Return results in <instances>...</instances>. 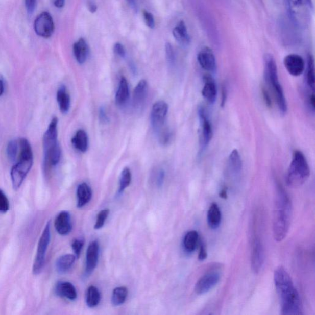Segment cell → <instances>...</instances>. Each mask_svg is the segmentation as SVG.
<instances>
[{"instance_id":"f5cc1de1","label":"cell","mask_w":315,"mask_h":315,"mask_svg":"<svg viewBox=\"0 0 315 315\" xmlns=\"http://www.w3.org/2000/svg\"><path fill=\"white\" fill-rule=\"evenodd\" d=\"M220 197L221 198H223V199H227V191L226 190H225V189H224V190H222L220 192Z\"/></svg>"},{"instance_id":"9c48e42d","label":"cell","mask_w":315,"mask_h":315,"mask_svg":"<svg viewBox=\"0 0 315 315\" xmlns=\"http://www.w3.org/2000/svg\"><path fill=\"white\" fill-rule=\"evenodd\" d=\"M221 274L216 270H211L201 277L195 286V292L199 295H205L219 283Z\"/></svg>"},{"instance_id":"e0dca14e","label":"cell","mask_w":315,"mask_h":315,"mask_svg":"<svg viewBox=\"0 0 315 315\" xmlns=\"http://www.w3.org/2000/svg\"><path fill=\"white\" fill-rule=\"evenodd\" d=\"M204 86L202 89V95L206 101L210 104L215 103L217 98V86L215 80L211 76L206 75L203 77Z\"/></svg>"},{"instance_id":"f1b7e54d","label":"cell","mask_w":315,"mask_h":315,"mask_svg":"<svg viewBox=\"0 0 315 315\" xmlns=\"http://www.w3.org/2000/svg\"><path fill=\"white\" fill-rule=\"evenodd\" d=\"M199 241V233L196 230H191L186 234L183 245L186 251L192 253L196 250L198 243Z\"/></svg>"},{"instance_id":"d590c367","label":"cell","mask_w":315,"mask_h":315,"mask_svg":"<svg viewBox=\"0 0 315 315\" xmlns=\"http://www.w3.org/2000/svg\"><path fill=\"white\" fill-rule=\"evenodd\" d=\"M159 140L162 145H166L172 139V133L169 129L163 127L157 131Z\"/></svg>"},{"instance_id":"4dcf8cb0","label":"cell","mask_w":315,"mask_h":315,"mask_svg":"<svg viewBox=\"0 0 315 315\" xmlns=\"http://www.w3.org/2000/svg\"><path fill=\"white\" fill-rule=\"evenodd\" d=\"M101 301V294L97 287L91 286L87 290L86 302L90 308L97 307Z\"/></svg>"},{"instance_id":"f35d334b","label":"cell","mask_w":315,"mask_h":315,"mask_svg":"<svg viewBox=\"0 0 315 315\" xmlns=\"http://www.w3.org/2000/svg\"><path fill=\"white\" fill-rule=\"evenodd\" d=\"M10 209V203L7 196L0 189V212H7Z\"/></svg>"},{"instance_id":"4fadbf2b","label":"cell","mask_w":315,"mask_h":315,"mask_svg":"<svg viewBox=\"0 0 315 315\" xmlns=\"http://www.w3.org/2000/svg\"><path fill=\"white\" fill-rule=\"evenodd\" d=\"M284 65L288 73L294 77H299L305 70V61L301 56L290 54L285 57Z\"/></svg>"},{"instance_id":"d6a6232c","label":"cell","mask_w":315,"mask_h":315,"mask_svg":"<svg viewBox=\"0 0 315 315\" xmlns=\"http://www.w3.org/2000/svg\"><path fill=\"white\" fill-rule=\"evenodd\" d=\"M128 290L126 287H116L113 290L112 296V303L114 306L124 304L127 299Z\"/></svg>"},{"instance_id":"7c38bea8","label":"cell","mask_w":315,"mask_h":315,"mask_svg":"<svg viewBox=\"0 0 315 315\" xmlns=\"http://www.w3.org/2000/svg\"><path fill=\"white\" fill-rule=\"evenodd\" d=\"M169 107L164 101H158L152 107L151 121L153 128L158 131L164 127Z\"/></svg>"},{"instance_id":"52a82bcc","label":"cell","mask_w":315,"mask_h":315,"mask_svg":"<svg viewBox=\"0 0 315 315\" xmlns=\"http://www.w3.org/2000/svg\"><path fill=\"white\" fill-rule=\"evenodd\" d=\"M34 158H20L12 168L11 177L14 190H17L25 179L26 177L31 169Z\"/></svg>"},{"instance_id":"277c9868","label":"cell","mask_w":315,"mask_h":315,"mask_svg":"<svg viewBox=\"0 0 315 315\" xmlns=\"http://www.w3.org/2000/svg\"><path fill=\"white\" fill-rule=\"evenodd\" d=\"M288 16L294 25L305 29L311 23L313 14L312 0H285Z\"/></svg>"},{"instance_id":"f907efd6","label":"cell","mask_w":315,"mask_h":315,"mask_svg":"<svg viewBox=\"0 0 315 315\" xmlns=\"http://www.w3.org/2000/svg\"><path fill=\"white\" fill-rule=\"evenodd\" d=\"M53 4L56 7L58 8H62L64 7L65 5V0H52Z\"/></svg>"},{"instance_id":"484cf974","label":"cell","mask_w":315,"mask_h":315,"mask_svg":"<svg viewBox=\"0 0 315 315\" xmlns=\"http://www.w3.org/2000/svg\"><path fill=\"white\" fill-rule=\"evenodd\" d=\"M74 148L81 152H85L88 149V137L83 130L78 131L71 139Z\"/></svg>"},{"instance_id":"836d02e7","label":"cell","mask_w":315,"mask_h":315,"mask_svg":"<svg viewBox=\"0 0 315 315\" xmlns=\"http://www.w3.org/2000/svg\"><path fill=\"white\" fill-rule=\"evenodd\" d=\"M131 173L128 167L125 168L120 176L119 182V193H121L129 187L131 182Z\"/></svg>"},{"instance_id":"7dc6e473","label":"cell","mask_w":315,"mask_h":315,"mask_svg":"<svg viewBox=\"0 0 315 315\" xmlns=\"http://www.w3.org/2000/svg\"><path fill=\"white\" fill-rule=\"evenodd\" d=\"M262 93L264 101L265 102V104L266 106L269 107H271L272 105V102L271 99V96H270L269 92L265 89H262Z\"/></svg>"},{"instance_id":"e575fe53","label":"cell","mask_w":315,"mask_h":315,"mask_svg":"<svg viewBox=\"0 0 315 315\" xmlns=\"http://www.w3.org/2000/svg\"><path fill=\"white\" fill-rule=\"evenodd\" d=\"M19 140H14L9 142L7 153L9 158L11 161L16 162L17 160L18 155H19Z\"/></svg>"},{"instance_id":"603a6c76","label":"cell","mask_w":315,"mask_h":315,"mask_svg":"<svg viewBox=\"0 0 315 315\" xmlns=\"http://www.w3.org/2000/svg\"><path fill=\"white\" fill-rule=\"evenodd\" d=\"M77 206L81 208L88 204L92 198V190L86 183L79 185L77 191Z\"/></svg>"},{"instance_id":"9a60e30c","label":"cell","mask_w":315,"mask_h":315,"mask_svg":"<svg viewBox=\"0 0 315 315\" xmlns=\"http://www.w3.org/2000/svg\"><path fill=\"white\" fill-rule=\"evenodd\" d=\"M100 254V245L98 241L90 243L87 249L86 257V273L91 274L98 265Z\"/></svg>"},{"instance_id":"681fc988","label":"cell","mask_w":315,"mask_h":315,"mask_svg":"<svg viewBox=\"0 0 315 315\" xmlns=\"http://www.w3.org/2000/svg\"><path fill=\"white\" fill-rule=\"evenodd\" d=\"M221 106L224 107L227 101V89L226 86H224L223 88V95H222Z\"/></svg>"},{"instance_id":"ffe728a7","label":"cell","mask_w":315,"mask_h":315,"mask_svg":"<svg viewBox=\"0 0 315 315\" xmlns=\"http://www.w3.org/2000/svg\"><path fill=\"white\" fill-rule=\"evenodd\" d=\"M173 34L176 40L183 46H187L190 43V37L187 26L184 21H181L173 29Z\"/></svg>"},{"instance_id":"74e56055","label":"cell","mask_w":315,"mask_h":315,"mask_svg":"<svg viewBox=\"0 0 315 315\" xmlns=\"http://www.w3.org/2000/svg\"><path fill=\"white\" fill-rule=\"evenodd\" d=\"M165 50H166V56L168 64H169L171 67H173L175 65L176 57L172 44L167 43L166 46H165Z\"/></svg>"},{"instance_id":"cb8c5ba5","label":"cell","mask_w":315,"mask_h":315,"mask_svg":"<svg viewBox=\"0 0 315 315\" xmlns=\"http://www.w3.org/2000/svg\"><path fill=\"white\" fill-rule=\"evenodd\" d=\"M207 216L209 227L212 229H217L220 226L222 220L221 210L217 204H212L209 207Z\"/></svg>"},{"instance_id":"30bf717a","label":"cell","mask_w":315,"mask_h":315,"mask_svg":"<svg viewBox=\"0 0 315 315\" xmlns=\"http://www.w3.org/2000/svg\"><path fill=\"white\" fill-rule=\"evenodd\" d=\"M265 262V251L262 240L259 236H255L252 244L251 262L254 272L259 273Z\"/></svg>"},{"instance_id":"d4e9b609","label":"cell","mask_w":315,"mask_h":315,"mask_svg":"<svg viewBox=\"0 0 315 315\" xmlns=\"http://www.w3.org/2000/svg\"><path fill=\"white\" fill-rule=\"evenodd\" d=\"M130 97V90L127 80L122 77L119 83L118 88L115 95V101L119 106H123L128 100Z\"/></svg>"},{"instance_id":"ab89813d","label":"cell","mask_w":315,"mask_h":315,"mask_svg":"<svg viewBox=\"0 0 315 315\" xmlns=\"http://www.w3.org/2000/svg\"><path fill=\"white\" fill-rule=\"evenodd\" d=\"M84 246L83 239H76L72 243L71 247L73 249L75 254L77 257L79 258L80 256L81 252Z\"/></svg>"},{"instance_id":"8fae6325","label":"cell","mask_w":315,"mask_h":315,"mask_svg":"<svg viewBox=\"0 0 315 315\" xmlns=\"http://www.w3.org/2000/svg\"><path fill=\"white\" fill-rule=\"evenodd\" d=\"M34 29L37 34L43 38H50L55 31V24L50 13L43 12L39 15L34 23Z\"/></svg>"},{"instance_id":"ba28073f","label":"cell","mask_w":315,"mask_h":315,"mask_svg":"<svg viewBox=\"0 0 315 315\" xmlns=\"http://www.w3.org/2000/svg\"><path fill=\"white\" fill-rule=\"evenodd\" d=\"M198 114L200 120V152H203L208 146L212 139V127L205 108L200 107Z\"/></svg>"},{"instance_id":"44dd1931","label":"cell","mask_w":315,"mask_h":315,"mask_svg":"<svg viewBox=\"0 0 315 315\" xmlns=\"http://www.w3.org/2000/svg\"><path fill=\"white\" fill-rule=\"evenodd\" d=\"M57 295L70 301L77 298L76 288L69 282H59L56 287Z\"/></svg>"},{"instance_id":"f6af8a7d","label":"cell","mask_w":315,"mask_h":315,"mask_svg":"<svg viewBox=\"0 0 315 315\" xmlns=\"http://www.w3.org/2000/svg\"><path fill=\"white\" fill-rule=\"evenodd\" d=\"M200 252L199 254V259L201 261L205 260L208 256L205 244L202 241L200 242Z\"/></svg>"},{"instance_id":"c3c4849f","label":"cell","mask_w":315,"mask_h":315,"mask_svg":"<svg viewBox=\"0 0 315 315\" xmlns=\"http://www.w3.org/2000/svg\"><path fill=\"white\" fill-rule=\"evenodd\" d=\"M87 6H88V10L90 12H91V13H94L95 12L97 11V5H96L95 2L92 1V0H89V1H88V3H87Z\"/></svg>"},{"instance_id":"7402d4cb","label":"cell","mask_w":315,"mask_h":315,"mask_svg":"<svg viewBox=\"0 0 315 315\" xmlns=\"http://www.w3.org/2000/svg\"><path fill=\"white\" fill-rule=\"evenodd\" d=\"M74 56L80 64L85 63L89 55V47L85 39L80 38L74 45Z\"/></svg>"},{"instance_id":"d6986e66","label":"cell","mask_w":315,"mask_h":315,"mask_svg":"<svg viewBox=\"0 0 315 315\" xmlns=\"http://www.w3.org/2000/svg\"><path fill=\"white\" fill-rule=\"evenodd\" d=\"M57 232L60 235H67L71 230V219L68 212L62 211L57 216L55 222Z\"/></svg>"},{"instance_id":"8d00e7d4","label":"cell","mask_w":315,"mask_h":315,"mask_svg":"<svg viewBox=\"0 0 315 315\" xmlns=\"http://www.w3.org/2000/svg\"><path fill=\"white\" fill-rule=\"evenodd\" d=\"M110 213L109 209H103L99 213L94 225V229L99 230L104 226L105 223L109 216Z\"/></svg>"},{"instance_id":"60d3db41","label":"cell","mask_w":315,"mask_h":315,"mask_svg":"<svg viewBox=\"0 0 315 315\" xmlns=\"http://www.w3.org/2000/svg\"><path fill=\"white\" fill-rule=\"evenodd\" d=\"M143 16L145 20L147 26L149 28L154 29L155 28V20L152 14L146 10L143 11Z\"/></svg>"},{"instance_id":"b9f144b4","label":"cell","mask_w":315,"mask_h":315,"mask_svg":"<svg viewBox=\"0 0 315 315\" xmlns=\"http://www.w3.org/2000/svg\"><path fill=\"white\" fill-rule=\"evenodd\" d=\"M37 4V0H25L26 7L29 14H31L34 13Z\"/></svg>"},{"instance_id":"ee69618b","label":"cell","mask_w":315,"mask_h":315,"mask_svg":"<svg viewBox=\"0 0 315 315\" xmlns=\"http://www.w3.org/2000/svg\"><path fill=\"white\" fill-rule=\"evenodd\" d=\"M99 117H100V121L103 124H106L109 122V117L107 115L106 109L103 107L100 108V112H99Z\"/></svg>"},{"instance_id":"816d5d0a","label":"cell","mask_w":315,"mask_h":315,"mask_svg":"<svg viewBox=\"0 0 315 315\" xmlns=\"http://www.w3.org/2000/svg\"><path fill=\"white\" fill-rule=\"evenodd\" d=\"M4 91V83L2 80H0V96L3 94Z\"/></svg>"},{"instance_id":"db71d44e","label":"cell","mask_w":315,"mask_h":315,"mask_svg":"<svg viewBox=\"0 0 315 315\" xmlns=\"http://www.w3.org/2000/svg\"><path fill=\"white\" fill-rule=\"evenodd\" d=\"M130 1H131V2H133V1H134V0H130Z\"/></svg>"},{"instance_id":"6da1fadb","label":"cell","mask_w":315,"mask_h":315,"mask_svg":"<svg viewBox=\"0 0 315 315\" xmlns=\"http://www.w3.org/2000/svg\"><path fill=\"white\" fill-rule=\"evenodd\" d=\"M274 283L280 300L281 314H302V304L299 294L289 274L283 266H279L275 270Z\"/></svg>"},{"instance_id":"f546056e","label":"cell","mask_w":315,"mask_h":315,"mask_svg":"<svg viewBox=\"0 0 315 315\" xmlns=\"http://www.w3.org/2000/svg\"><path fill=\"white\" fill-rule=\"evenodd\" d=\"M229 168L234 175H238L241 172L242 160L241 156L237 149L231 152L229 157Z\"/></svg>"},{"instance_id":"ac0fdd59","label":"cell","mask_w":315,"mask_h":315,"mask_svg":"<svg viewBox=\"0 0 315 315\" xmlns=\"http://www.w3.org/2000/svg\"><path fill=\"white\" fill-rule=\"evenodd\" d=\"M149 86L145 80H140L138 83L133 92V105L137 109H140L143 106L148 98Z\"/></svg>"},{"instance_id":"8992f818","label":"cell","mask_w":315,"mask_h":315,"mask_svg":"<svg viewBox=\"0 0 315 315\" xmlns=\"http://www.w3.org/2000/svg\"><path fill=\"white\" fill-rule=\"evenodd\" d=\"M50 222H48L39 240L37 255H36L34 266H33V272L34 275L40 274L44 268L45 256H46L48 245L50 244Z\"/></svg>"},{"instance_id":"2e32d148","label":"cell","mask_w":315,"mask_h":315,"mask_svg":"<svg viewBox=\"0 0 315 315\" xmlns=\"http://www.w3.org/2000/svg\"><path fill=\"white\" fill-rule=\"evenodd\" d=\"M58 118H54L51 122L43 137L44 151L58 144Z\"/></svg>"},{"instance_id":"4316f807","label":"cell","mask_w":315,"mask_h":315,"mask_svg":"<svg viewBox=\"0 0 315 315\" xmlns=\"http://www.w3.org/2000/svg\"><path fill=\"white\" fill-rule=\"evenodd\" d=\"M57 101L60 110L63 113L68 112L70 107V97L65 86H61L57 92Z\"/></svg>"},{"instance_id":"7bdbcfd3","label":"cell","mask_w":315,"mask_h":315,"mask_svg":"<svg viewBox=\"0 0 315 315\" xmlns=\"http://www.w3.org/2000/svg\"><path fill=\"white\" fill-rule=\"evenodd\" d=\"M113 49L114 52H115L117 55L121 57V58H125L126 56L125 49L121 43H116L115 46H114Z\"/></svg>"},{"instance_id":"1f68e13d","label":"cell","mask_w":315,"mask_h":315,"mask_svg":"<svg viewBox=\"0 0 315 315\" xmlns=\"http://www.w3.org/2000/svg\"><path fill=\"white\" fill-rule=\"evenodd\" d=\"M306 83L311 90L314 92V62L313 56L308 55L307 69H306Z\"/></svg>"},{"instance_id":"3957f363","label":"cell","mask_w":315,"mask_h":315,"mask_svg":"<svg viewBox=\"0 0 315 315\" xmlns=\"http://www.w3.org/2000/svg\"><path fill=\"white\" fill-rule=\"evenodd\" d=\"M264 78L274 93L279 111L281 115H284L287 111V102L279 81L277 63L270 54L264 57Z\"/></svg>"},{"instance_id":"7a4b0ae2","label":"cell","mask_w":315,"mask_h":315,"mask_svg":"<svg viewBox=\"0 0 315 315\" xmlns=\"http://www.w3.org/2000/svg\"><path fill=\"white\" fill-rule=\"evenodd\" d=\"M292 216V204L283 186L278 182L275 201L273 233L275 241L281 242L289 232Z\"/></svg>"},{"instance_id":"bcb514c9","label":"cell","mask_w":315,"mask_h":315,"mask_svg":"<svg viewBox=\"0 0 315 315\" xmlns=\"http://www.w3.org/2000/svg\"><path fill=\"white\" fill-rule=\"evenodd\" d=\"M165 173L163 169L159 171L157 176V184L159 187L163 185L164 181Z\"/></svg>"},{"instance_id":"83f0119b","label":"cell","mask_w":315,"mask_h":315,"mask_svg":"<svg viewBox=\"0 0 315 315\" xmlns=\"http://www.w3.org/2000/svg\"><path fill=\"white\" fill-rule=\"evenodd\" d=\"M76 257L72 254H65L59 257L56 263V270L59 274H64L74 265Z\"/></svg>"},{"instance_id":"5b68a950","label":"cell","mask_w":315,"mask_h":315,"mask_svg":"<svg viewBox=\"0 0 315 315\" xmlns=\"http://www.w3.org/2000/svg\"><path fill=\"white\" fill-rule=\"evenodd\" d=\"M310 175V167L304 154L301 151H295L287 173V185L292 188L301 187L307 181Z\"/></svg>"},{"instance_id":"5bb4252c","label":"cell","mask_w":315,"mask_h":315,"mask_svg":"<svg viewBox=\"0 0 315 315\" xmlns=\"http://www.w3.org/2000/svg\"><path fill=\"white\" fill-rule=\"evenodd\" d=\"M198 62L201 67L207 71L214 72L216 70V59L211 49L205 47L200 50L197 56Z\"/></svg>"}]
</instances>
